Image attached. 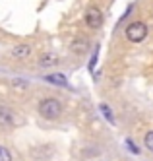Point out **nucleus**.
<instances>
[{
  "label": "nucleus",
  "mask_w": 153,
  "mask_h": 161,
  "mask_svg": "<svg viewBox=\"0 0 153 161\" xmlns=\"http://www.w3.org/2000/svg\"><path fill=\"white\" fill-rule=\"evenodd\" d=\"M39 114L46 120H56L62 114V103L54 97H46L39 103Z\"/></svg>",
  "instance_id": "obj_1"
},
{
  "label": "nucleus",
  "mask_w": 153,
  "mask_h": 161,
  "mask_svg": "<svg viewBox=\"0 0 153 161\" xmlns=\"http://www.w3.org/2000/svg\"><path fill=\"white\" fill-rule=\"evenodd\" d=\"M147 37V25L142 21H132L130 25L126 27V39L130 43H139Z\"/></svg>",
  "instance_id": "obj_2"
},
{
  "label": "nucleus",
  "mask_w": 153,
  "mask_h": 161,
  "mask_svg": "<svg viewBox=\"0 0 153 161\" xmlns=\"http://www.w3.org/2000/svg\"><path fill=\"white\" fill-rule=\"evenodd\" d=\"M85 24L91 29H99L103 25V12H101L97 6H89L85 10Z\"/></svg>",
  "instance_id": "obj_3"
},
{
  "label": "nucleus",
  "mask_w": 153,
  "mask_h": 161,
  "mask_svg": "<svg viewBox=\"0 0 153 161\" xmlns=\"http://www.w3.org/2000/svg\"><path fill=\"white\" fill-rule=\"evenodd\" d=\"M29 54H31V47L27 43H19V45H14V47H12V56H14V58L23 60V58H27Z\"/></svg>",
  "instance_id": "obj_4"
},
{
  "label": "nucleus",
  "mask_w": 153,
  "mask_h": 161,
  "mask_svg": "<svg viewBox=\"0 0 153 161\" xmlns=\"http://www.w3.org/2000/svg\"><path fill=\"white\" fill-rule=\"evenodd\" d=\"M37 62H39L41 68H51V66H54V64L58 62V56H56L54 53H45V54L39 56Z\"/></svg>",
  "instance_id": "obj_5"
},
{
  "label": "nucleus",
  "mask_w": 153,
  "mask_h": 161,
  "mask_svg": "<svg viewBox=\"0 0 153 161\" xmlns=\"http://www.w3.org/2000/svg\"><path fill=\"white\" fill-rule=\"evenodd\" d=\"M12 124H14V113L8 107L0 105V126H12Z\"/></svg>",
  "instance_id": "obj_6"
},
{
  "label": "nucleus",
  "mask_w": 153,
  "mask_h": 161,
  "mask_svg": "<svg viewBox=\"0 0 153 161\" xmlns=\"http://www.w3.org/2000/svg\"><path fill=\"white\" fill-rule=\"evenodd\" d=\"M45 80L46 82H51V84H54V86H62V87H68V80H66V76L64 74H46L45 76Z\"/></svg>",
  "instance_id": "obj_7"
},
{
  "label": "nucleus",
  "mask_w": 153,
  "mask_h": 161,
  "mask_svg": "<svg viewBox=\"0 0 153 161\" xmlns=\"http://www.w3.org/2000/svg\"><path fill=\"white\" fill-rule=\"evenodd\" d=\"M99 109H101V113H103V117L107 119L111 124H114L116 120H114V114H112V111H111V107L107 105V103H103V105H99Z\"/></svg>",
  "instance_id": "obj_8"
},
{
  "label": "nucleus",
  "mask_w": 153,
  "mask_h": 161,
  "mask_svg": "<svg viewBox=\"0 0 153 161\" xmlns=\"http://www.w3.org/2000/svg\"><path fill=\"white\" fill-rule=\"evenodd\" d=\"M72 51L74 53H85L87 51V41L85 39H78L72 43Z\"/></svg>",
  "instance_id": "obj_9"
},
{
  "label": "nucleus",
  "mask_w": 153,
  "mask_h": 161,
  "mask_svg": "<svg viewBox=\"0 0 153 161\" xmlns=\"http://www.w3.org/2000/svg\"><path fill=\"white\" fill-rule=\"evenodd\" d=\"M144 146L149 149V152H153V130L144 136Z\"/></svg>",
  "instance_id": "obj_10"
},
{
  "label": "nucleus",
  "mask_w": 153,
  "mask_h": 161,
  "mask_svg": "<svg viewBox=\"0 0 153 161\" xmlns=\"http://www.w3.org/2000/svg\"><path fill=\"white\" fill-rule=\"evenodd\" d=\"M0 161H12V153L4 146H0Z\"/></svg>",
  "instance_id": "obj_11"
},
{
  "label": "nucleus",
  "mask_w": 153,
  "mask_h": 161,
  "mask_svg": "<svg viewBox=\"0 0 153 161\" xmlns=\"http://www.w3.org/2000/svg\"><path fill=\"white\" fill-rule=\"evenodd\" d=\"M126 146H128V149H130V153H139V149H138V146H134V142L132 140H126Z\"/></svg>",
  "instance_id": "obj_12"
},
{
  "label": "nucleus",
  "mask_w": 153,
  "mask_h": 161,
  "mask_svg": "<svg viewBox=\"0 0 153 161\" xmlns=\"http://www.w3.org/2000/svg\"><path fill=\"white\" fill-rule=\"evenodd\" d=\"M97 56H99V47H95V53H93V58H91V64H89V70H93V66L97 62Z\"/></svg>",
  "instance_id": "obj_13"
},
{
  "label": "nucleus",
  "mask_w": 153,
  "mask_h": 161,
  "mask_svg": "<svg viewBox=\"0 0 153 161\" xmlns=\"http://www.w3.org/2000/svg\"><path fill=\"white\" fill-rule=\"evenodd\" d=\"M14 86H18V87H27V84L25 82H19V80H14Z\"/></svg>",
  "instance_id": "obj_14"
}]
</instances>
